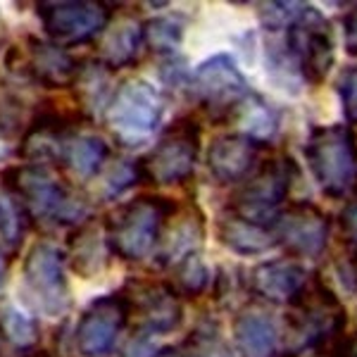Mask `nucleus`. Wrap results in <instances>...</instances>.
Returning a JSON list of instances; mask_svg holds the SVG:
<instances>
[{
  "instance_id": "obj_6",
  "label": "nucleus",
  "mask_w": 357,
  "mask_h": 357,
  "mask_svg": "<svg viewBox=\"0 0 357 357\" xmlns=\"http://www.w3.org/2000/svg\"><path fill=\"white\" fill-rule=\"evenodd\" d=\"M284 33V50L272 55L276 65L289 62L293 72L301 74L303 82L312 89L324 84L333 67V60H336L331 22L314 5L303 3L296 20Z\"/></svg>"
},
{
  "instance_id": "obj_25",
  "label": "nucleus",
  "mask_w": 357,
  "mask_h": 357,
  "mask_svg": "<svg viewBox=\"0 0 357 357\" xmlns=\"http://www.w3.org/2000/svg\"><path fill=\"white\" fill-rule=\"evenodd\" d=\"M167 284L174 289L181 301H195V298L205 296L207 289H210L212 272L200 252H191V255L181 257L178 262L172 264Z\"/></svg>"
},
{
  "instance_id": "obj_39",
  "label": "nucleus",
  "mask_w": 357,
  "mask_h": 357,
  "mask_svg": "<svg viewBox=\"0 0 357 357\" xmlns=\"http://www.w3.org/2000/svg\"><path fill=\"white\" fill-rule=\"evenodd\" d=\"M20 357H50V355L43 353V350H33V353H24V355H20Z\"/></svg>"
},
{
  "instance_id": "obj_23",
  "label": "nucleus",
  "mask_w": 357,
  "mask_h": 357,
  "mask_svg": "<svg viewBox=\"0 0 357 357\" xmlns=\"http://www.w3.org/2000/svg\"><path fill=\"white\" fill-rule=\"evenodd\" d=\"M215 236L224 248H229L231 252L243 255V257L264 255V252L279 248L272 229L260 227V224H255V222H248L243 217L234 215L231 210H224L217 215Z\"/></svg>"
},
{
  "instance_id": "obj_13",
  "label": "nucleus",
  "mask_w": 357,
  "mask_h": 357,
  "mask_svg": "<svg viewBox=\"0 0 357 357\" xmlns=\"http://www.w3.org/2000/svg\"><path fill=\"white\" fill-rule=\"evenodd\" d=\"M276 245L293 260H319L329 248L331 217L312 200H289L272 224Z\"/></svg>"
},
{
  "instance_id": "obj_20",
  "label": "nucleus",
  "mask_w": 357,
  "mask_h": 357,
  "mask_svg": "<svg viewBox=\"0 0 357 357\" xmlns=\"http://www.w3.org/2000/svg\"><path fill=\"white\" fill-rule=\"evenodd\" d=\"M205 231V215L200 212V207L195 203L178 205L176 212L167 222L162 238H160V248L155 252V260H158L160 267L169 269L181 257L191 255V252H200Z\"/></svg>"
},
{
  "instance_id": "obj_16",
  "label": "nucleus",
  "mask_w": 357,
  "mask_h": 357,
  "mask_svg": "<svg viewBox=\"0 0 357 357\" xmlns=\"http://www.w3.org/2000/svg\"><path fill=\"white\" fill-rule=\"evenodd\" d=\"M312 274L307 272L305 262L293 257H274L245 272V291L264 305H279V307H293L310 286Z\"/></svg>"
},
{
  "instance_id": "obj_12",
  "label": "nucleus",
  "mask_w": 357,
  "mask_h": 357,
  "mask_svg": "<svg viewBox=\"0 0 357 357\" xmlns=\"http://www.w3.org/2000/svg\"><path fill=\"white\" fill-rule=\"evenodd\" d=\"M129 307V317L136 321L138 333L162 336L172 333L183 321V301L176 296L167 279L131 276L119 289Z\"/></svg>"
},
{
  "instance_id": "obj_35",
  "label": "nucleus",
  "mask_w": 357,
  "mask_h": 357,
  "mask_svg": "<svg viewBox=\"0 0 357 357\" xmlns=\"http://www.w3.org/2000/svg\"><path fill=\"white\" fill-rule=\"evenodd\" d=\"M343 41H345V50L353 57H357V5H353L343 15Z\"/></svg>"
},
{
  "instance_id": "obj_2",
  "label": "nucleus",
  "mask_w": 357,
  "mask_h": 357,
  "mask_svg": "<svg viewBox=\"0 0 357 357\" xmlns=\"http://www.w3.org/2000/svg\"><path fill=\"white\" fill-rule=\"evenodd\" d=\"M348 326V310L321 276L312 274L307 291L284 314L281 357L329 355Z\"/></svg>"
},
{
  "instance_id": "obj_10",
  "label": "nucleus",
  "mask_w": 357,
  "mask_h": 357,
  "mask_svg": "<svg viewBox=\"0 0 357 357\" xmlns=\"http://www.w3.org/2000/svg\"><path fill=\"white\" fill-rule=\"evenodd\" d=\"M114 5L102 0H43L36 15L48 33V41L62 48L84 45L102 36L114 17Z\"/></svg>"
},
{
  "instance_id": "obj_34",
  "label": "nucleus",
  "mask_w": 357,
  "mask_h": 357,
  "mask_svg": "<svg viewBox=\"0 0 357 357\" xmlns=\"http://www.w3.org/2000/svg\"><path fill=\"white\" fill-rule=\"evenodd\" d=\"M338 229H341V241L350 250H357V191L345 200L341 215H338Z\"/></svg>"
},
{
  "instance_id": "obj_15",
  "label": "nucleus",
  "mask_w": 357,
  "mask_h": 357,
  "mask_svg": "<svg viewBox=\"0 0 357 357\" xmlns=\"http://www.w3.org/2000/svg\"><path fill=\"white\" fill-rule=\"evenodd\" d=\"M131 317L122 293H105L89 303L74 329V350L79 357H107Z\"/></svg>"
},
{
  "instance_id": "obj_38",
  "label": "nucleus",
  "mask_w": 357,
  "mask_h": 357,
  "mask_svg": "<svg viewBox=\"0 0 357 357\" xmlns=\"http://www.w3.org/2000/svg\"><path fill=\"white\" fill-rule=\"evenodd\" d=\"M8 269H10L8 250H5V248L0 245V286H3V284H5V279H8Z\"/></svg>"
},
{
  "instance_id": "obj_28",
  "label": "nucleus",
  "mask_w": 357,
  "mask_h": 357,
  "mask_svg": "<svg viewBox=\"0 0 357 357\" xmlns=\"http://www.w3.org/2000/svg\"><path fill=\"white\" fill-rule=\"evenodd\" d=\"M183 33H186V17L181 15H162L143 22L146 48L165 57L176 55L178 45L183 41Z\"/></svg>"
},
{
  "instance_id": "obj_7",
  "label": "nucleus",
  "mask_w": 357,
  "mask_h": 357,
  "mask_svg": "<svg viewBox=\"0 0 357 357\" xmlns=\"http://www.w3.org/2000/svg\"><path fill=\"white\" fill-rule=\"evenodd\" d=\"M165 107V96L155 84L148 79H126L112 91L102 119L114 143L136 148L158 131Z\"/></svg>"
},
{
  "instance_id": "obj_11",
  "label": "nucleus",
  "mask_w": 357,
  "mask_h": 357,
  "mask_svg": "<svg viewBox=\"0 0 357 357\" xmlns=\"http://www.w3.org/2000/svg\"><path fill=\"white\" fill-rule=\"evenodd\" d=\"M24 289L31 296L36 310L60 317L72 307L67 281V252L53 241H36L29 248L24 264Z\"/></svg>"
},
{
  "instance_id": "obj_8",
  "label": "nucleus",
  "mask_w": 357,
  "mask_h": 357,
  "mask_svg": "<svg viewBox=\"0 0 357 357\" xmlns=\"http://www.w3.org/2000/svg\"><path fill=\"white\" fill-rule=\"evenodd\" d=\"M186 91L188 98L212 124L236 119V114L252 93L245 74L229 53H217L200 62L188 74Z\"/></svg>"
},
{
  "instance_id": "obj_27",
  "label": "nucleus",
  "mask_w": 357,
  "mask_h": 357,
  "mask_svg": "<svg viewBox=\"0 0 357 357\" xmlns=\"http://www.w3.org/2000/svg\"><path fill=\"white\" fill-rule=\"evenodd\" d=\"M0 338L20 350V355L33 353L41 341V326L36 317L17 307L15 303H3L0 305Z\"/></svg>"
},
{
  "instance_id": "obj_1",
  "label": "nucleus",
  "mask_w": 357,
  "mask_h": 357,
  "mask_svg": "<svg viewBox=\"0 0 357 357\" xmlns=\"http://www.w3.org/2000/svg\"><path fill=\"white\" fill-rule=\"evenodd\" d=\"M0 186L24 207L31 224L45 229H77L93 212L89 195L79 191L53 165L22 162L0 172Z\"/></svg>"
},
{
  "instance_id": "obj_9",
  "label": "nucleus",
  "mask_w": 357,
  "mask_h": 357,
  "mask_svg": "<svg viewBox=\"0 0 357 357\" xmlns=\"http://www.w3.org/2000/svg\"><path fill=\"white\" fill-rule=\"evenodd\" d=\"M200 122L195 117H176L158 143L143 158H138L143 183L158 188L181 186L195 174V165L200 158Z\"/></svg>"
},
{
  "instance_id": "obj_4",
  "label": "nucleus",
  "mask_w": 357,
  "mask_h": 357,
  "mask_svg": "<svg viewBox=\"0 0 357 357\" xmlns=\"http://www.w3.org/2000/svg\"><path fill=\"white\" fill-rule=\"evenodd\" d=\"M305 162L319 191L343 200L357 186V134L348 124L312 126L303 146Z\"/></svg>"
},
{
  "instance_id": "obj_33",
  "label": "nucleus",
  "mask_w": 357,
  "mask_h": 357,
  "mask_svg": "<svg viewBox=\"0 0 357 357\" xmlns=\"http://www.w3.org/2000/svg\"><path fill=\"white\" fill-rule=\"evenodd\" d=\"M336 93L348 126H357V67H345L336 79Z\"/></svg>"
},
{
  "instance_id": "obj_24",
  "label": "nucleus",
  "mask_w": 357,
  "mask_h": 357,
  "mask_svg": "<svg viewBox=\"0 0 357 357\" xmlns=\"http://www.w3.org/2000/svg\"><path fill=\"white\" fill-rule=\"evenodd\" d=\"M112 74L114 72H110V69L98 60L84 62L82 69H79V77L72 89L77 91V98H79L77 107L91 119V122H93V114L105 112L107 102H110L112 91H114V89L110 91Z\"/></svg>"
},
{
  "instance_id": "obj_22",
  "label": "nucleus",
  "mask_w": 357,
  "mask_h": 357,
  "mask_svg": "<svg viewBox=\"0 0 357 357\" xmlns=\"http://www.w3.org/2000/svg\"><path fill=\"white\" fill-rule=\"evenodd\" d=\"M65 252L69 267L79 276H84V279H91V276L105 272L107 264L114 257L110 243H107L105 224L96 220H89L82 227L74 229L72 241H69V250Z\"/></svg>"
},
{
  "instance_id": "obj_21",
  "label": "nucleus",
  "mask_w": 357,
  "mask_h": 357,
  "mask_svg": "<svg viewBox=\"0 0 357 357\" xmlns=\"http://www.w3.org/2000/svg\"><path fill=\"white\" fill-rule=\"evenodd\" d=\"M146 50L143 38V22L134 15H117L100 36L98 45V62H102L110 72L134 67Z\"/></svg>"
},
{
  "instance_id": "obj_32",
  "label": "nucleus",
  "mask_w": 357,
  "mask_h": 357,
  "mask_svg": "<svg viewBox=\"0 0 357 357\" xmlns=\"http://www.w3.org/2000/svg\"><path fill=\"white\" fill-rule=\"evenodd\" d=\"M303 3H260L257 5V17L264 31H286L289 24L296 20L298 10Z\"/></svg>"
},
{
  "instance_id": "obj_36",
  "label": "nucleus",
  "mask_w": 357,
  "mask_h": 357,
  "mask_svg": "<svg viewBox=\"0 0 357 357\" xmlns=\"http://www.w3.org/2000/svg\"><path fill=\"white\" fill-rule=\"evenodd\" d=\"M331 357H357V331L345 333V336L333 345V350L329 353Z\"/></svg>"
},
{
  "instance_id": "obj_31",
  "label": "nucleus",
  "mask_w": 357,
  "mask_h": 357,
  "mask_svg": "<svg viewBox=\"0 0 357 357\" xmlns=\"http://www.w3.org/2000/svg\"><path fill=\"white\" fill-rule=\"evenodd\" d=\"M93 181H98L100 195L105 200L119 198V195L124 191H129L131 186L143 183L141 167H138V160H110Z\"/></svg>"
},
{
  "instance_id": "obj_14",
  "label": "nucleus",
  "mask_w": 357,
  "mask_h": 357,
  "mask_svg": "<svg viewBox=\"0 0 357 357\" xmlns=\"http://www.w3.org/2000/svg\"><path fill=\"white\" fill-rule=\"evenodd\" d=\"M8 65L20 69L22 77H26L31 84L48 91L72 89L82 69V62L67 48L38 36H26L24 45L10 50Z\"/></svg>"
},
{
  "instance_id": "obj_37",
  "label": "nucleus",
  "mask_w": 357,
  "mask_h": 357,
  "mask_svg": "<svg viewBox=\"0 0 357 357\" xmlns=\"http://www.w3.org/2000/svg\"><path fill=\"white\" fill-rule=\"evenodd\" d=\"M345 281L357 291V250H350L348 264H345Z\"/></svg>"
},
{
  "instance_id": "obj_30",
  "label": "nucleus",
  "mask_w": 357,
  "mask_h": 357,
  "mask_svg": "<svg viewBox=\"0 0 357 357\" xmlns=\"http://www.w3.org/2000/svg\"><path fill=\"white\" fill-rule=\"evenodd\" d=\"M31 229L24 207H22L10 193H0V245L8 250V255H15L26 238V231Z\"/></svg>"
},
{
  "instance_id": "obj_18",
  "label": "nucleus",
  "mask_w": 357,
  "mask_h": 357,
  "mask_svg": "<svg viewBox=\"0 0 357 357\" xmlns=\"http://www.w3.org/2000/svg\"><path fill=\"white\" fill-rule=\"evenodd\" d=\"M86 126L89 124L69 131L62 138L53 162V167H57L62 174H69L77 181H93L102 172V167L112 160L110 141L102 134L86 129Z\"/></svg>"
},
{
  "instance_id": "obj_5",
  "label": "nucleus",
  "mask_w": 357,
  "mask_h": 357,
  "mask_svg": "<svg viewBox=\"0 0 357 357\" xmlns=\"http://www.w3.org/2000/svg\"><path fill=\"white\" fill-rule=\"evenodd\" d=\"M298 176H301V169L291 155H272L262 160L260 167L229 195L227 210L248 222L272 229L279 212L289 205V195Z\"/></svg>"
},
{
  "instance_id": "obj_29",
  "label": "nucleus",
  "mask_w": 357,
  "mask_h": 357,
  "mask_svg": "<svg viewBox=\"0 0 357 357\" xmlns=\"http://www.w3.org/2000/svg\"><path fill=\"white\" fill-rule=\"evenodd\" d=\"M236 117H243L245 122L241 134L255 138V141L264 143V146H269L272 136L279 131V112L257 93H250V98H248L245 105L241 107V112Z\"/></svg>"
},
{
  "instance_id": "obj_19",
  "label": "nucleus",
  "mask_w": 357,
  "mask_h": 357,
  "mask_svg": "<svg viewBox=\"0 0 357 357\" xmlns=\"http://www.w3.org/2000/svg\"><path fill=\"white\" fill-rule=\"evenodd\" d=\"M234 343L241 357H281V331L264 305L252 303L234 317Z\"/></svg>"
},
{
  "instance_id": "obj_3",
  "label": "nucleus",
  "mask_w": 357,
  "mask_h": 357,
  "mask_svg": "<svg viewBox=\"0 0 357 357\" xmlns=\"http://www.w3.org/2000/svg\"><path fill=\"white\" fill-rule=\"evenodd\" d=\"M176 207V200L148 193L136 195L134 200H126L107 212L102 224L112 255L124 262H143L155 257L167 222Z\"/></svg>"
},
{
  "instance_id": "obj_26",
  "label": "nucleus",
  "mask_w": 357,
  "mask_h": 357,
  "mask_svg": "<svg viewBox=\"0 0 357 357\" xmlns=\"http://www.w3.org/2000/svg\"><path fill=\"white\" fill-rule=\"evenodd\" d=\"M155 357H231L224 336L215 321H203L191 331L183 343L160 348Z\"/></svg>"
},
{
  "instance_id": "obj_17",
  "label": "nucleus",
  "mask_w": 357,
  "mask_h": 357,
  "mask_svg": "<svg viewBox=\"0 0 357 357\" xmlns=\"http://www.w3.org/2000/svg\"><path fill=\"white\" fill-rule=\"evenodd\" d=\"M267 148L269 146L241 134V131L217 136L207 148V172L220 186H238L260 167Z\"/></svg>"
}]
</instances>
